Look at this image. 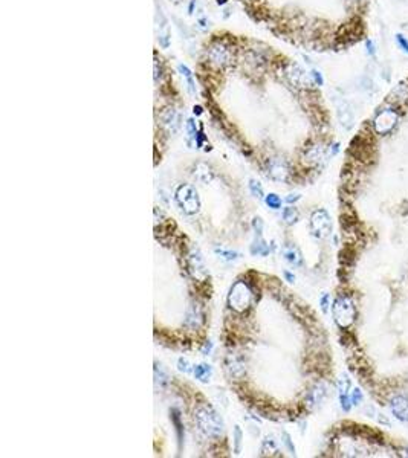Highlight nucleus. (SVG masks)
I'll use <instances>...</instances> for the list:
<instances>
[{"label":"nucleus","mask_w":408,"mask_h":458,"mask_svg":"<svg viewBox=\"0 0 408 458\" xmlns=\"http://www.w3.org/2000/svg\"><path fill=\"white\" fill-rule=\"evenodd\" d=\"M333 316H335L336 324L342 329L349 327L355 321L356 310H355V306H353V303L349 296L336 298V301L333 304Z\"/></svg>","instance_id":"f257e3e1"},{"label":"nucleus","mask_w":408,"mask_h":458,"mask_svg":"<svg viewBox=\"0 0 408 458\" xmlns=\"http://www.w3.org/2000/svg\"><path fill=\"white\" fill-rule=\"evenodd\" d=\"M398 121H399V114L395 109H392V107L382 109L381 112H378V114L373 119V128L378 134L384 136L395 130Z\"/></svg>","instance_id":"f03ea898"},{"label":"nucleus","mask_w":408,"mask_h":458,"mask_svg":"<svg viewBox=\"0 0 408 458\" xmlns=\"http://www.w3.org/2000/svg\"><path fill=\"white\" fill-rule=\"evenodd\" d=\"M198 423L201 429L208 436H219L222 431V420L214 411L208 408H202L198 411Z\"/></svg>","instance_id":"7ed1b4c3"},{"label":"nucleus","mask_w":408,"mask_h":458,"mask_svg":"<svg viewBox=\"0 0 408 458\" xmlns=\"http://www.w3.org/2000/svg\"><path fill=\"white\" fill-rule=\"evenodd\" d=\"M251 300H252V293L245 283L234 284V287L231 289V295H229L231 307H234L237 312H243L251 304Z\"/></svg>","instance_id":"20e7f679"},{"label":"nucleus","mask_w":408,"mask_h":458,"mask_svg":"<svg viewBox=\"0 0 408 458\" xmlns=\"http://www.w3.org/2000/svg\"><path fill=\"white\" fill-rule=\"evenodd\" d=\"M178 199H179L181 205L185 208L187 213H196L198 211L199 200H198V194H196L193 187H190V185L181 187L179 191H178Z\"/></svg>","instance_id":"39448f33"},{"label":"nucleus","mask_w":408,"mask_h":458,"mask_svg":"<svg viewBox=\"0 0 408 458\" xmlns=\"http://www.w3.org/2000/svg\"><path fill=\"white\" fill-rule=\"evenodd\" d=\"M312 229L315 231V234L318 237H327L330 234L332 229V223H330V217L326 211H316L312 216Z\"/></svg>","instance_id":"423d86ee"},{"label":"nucleus","mask_w":408,"mask_h":458,"mask_svg":"<svg viewBox=\"0 0 408 458\" xmlns=\"http://www.w3.org/2000/svg\"><path fill=\"white\" fill-rule=\"evenodd\" d=\"M390 409L401 422H408V399L404 396H395L390 402Z\"/></svg>","instance_id":"0eeeda50"},{"label":"nucleus","mask_w":408,"mask_h":458,"mask_svg":"<svg viewBox=\"0 0 408 458\" xmlns=\"http://www.w3.org/2000/svg\"><path fill=\"white\" fill-rule=\"evenodd\" d=\"M286 77L289 78V81L295 86H302V87H309L312 86V80L309 78L305 71H302L298 66H291L286 71Z\"/></svg>","instance_id":"6e6552de"},{"label":"nucleus","mask_w":408,"mask_h":458,"mask_svg":"<svg viewBox=\"0 0 408 458\" xmlns=\"http://www.w3.org/2000/svg\"><path fill=\"white\" fill-rule=\"evenodd\" d=\"M288 165L282 159H272L268 162V174L275 180H285L288 176Z\"/></svg>","instance_id":"1a4fd4ad"},{"label":"nucleus","mask_w":408,"mask_h":458,"mask_svg":"<svg viewBox=\"0 0 408 458\" xmlns=\"http://www.w3.org/2000/svg\"><path fill=\"white\" fill-rule=\"evenodd\" d=\"M209 58H211L214 63H220V64H223V63L228 61V58H229V52H228L223 46H214V48H211V51H209Z\"/></svg>","instance_id":"9d476101"},{"label":"nucleus","mask_w":408,"mask_h":458,"mask_svg":"<svg viewBox=\"0 0 408 458\" xmlns=\"http://www.w3.org/2000/svg\"><path fill=\"white\" fill-rule=\"evenodd\" d=\"M251 252L252 254H260V255H268V252H269V246L260 238V235H259V238L254 241V244L251 246Z\"/></svg>","instance_id":"9b49d317"},{"label":"nucleus","mask_w":408,"mask_h":458,"mask_svg":"<svg viewBox=\"0 0 408 458\" xmlns=\"http://www.w3.org/2000/svg\"><path fill=\"white\" fill-rule=\"evenodd\" d=\"M283 255H285V258L291 263V264H302V255H300V252L297 250V249H294V247H291V249H285V252H283Z\"/></svg>","instance_id":"f8f14e48"},{"label":"nucleus","mask_w":408,"mask_h":458,"mask_svg":"<svg viewBox=\"0 0 408 458\" xmlns=\"http://www.w3.org/2000/svg\"><path fill=\"white\" fill-rule=\"evenodd\" d=\"M211 367L209 365H198L196 368H195V376H196V379H199V380H202V382H206L208 380V377L211 376Z\"/></svg>","instance_id":"ddd939ff"},{"label":"nucleus","mask_w":408,"mask_h":458,"mask_svg":"<svg viewBox=\"0 0 408 458\" xmlns=\"http://www.w3.org/2000/svg\"><path fill=\"white\" fill-rule=\"evenodd\" d=\"M298 217H300V214H298L297 208L288 207V208H285V210H283V219H285V222H286V223L292 225V223H295V222L298 220Z\"/></svg>","instance_id":"4468645a"},{"label":"nucleus","mask_w":408,"mask_h":458,"mask_svg":"<svg viewBox=\"0 0 408 458\" xmlns=\"http://www.w3.org/2000/svg\"><path fill=\"white\" fill-rule=\"evenodd\" d=\"M326 396V388L324 386H321V385H318L313 391H310V394H309V399H310V402L312 403H319L321 400H323V397Z\"/></svg>","instance_id":"2eb2a0df"},{"label":"nucleus","mask_w":408,"mask_h":458,"mask_svg":"<svg viewBox=\"0 0 408 458\" xmlns=\"http://www.w3.org/2000/svg\"><path fill=\"white\" fill-rule=\"evenodd\" d=\"M265 200H266V205L272 210H280L282 207V199L277 194H268Z\"/></svg>","instance_id":"dca6fc26"},{"label":"nucleus","mask_w":408,"mask_h":458,"mask_svg":"<svg viewBox=\"0 0 408 458\" xmlns=\"http://www.w3.org/2000/svg\"><path fill=\"white\" fill-rule=\"evenodd\" d=\"M350 399H352V405H355V406L361 405V403H362V399H364V396H362V391H361L359 388H355V390L352 391V396H350Z\"/></svg>","instance_id":"f3484780"},{"label":"nucleus","mask_w":408,"mask_h":458,"mask_svg":"<svg viewBox=\"0 0 408 458\" xmlns=\"http://www.w3.org/2000/svg\"><path fill=\"white\" fill-rule=\"evenodd\" d=\"M339 402H341V408H342V411L349 413L350 408H352V399H350L347 394H339Z\"/></svg>","instance_id":"a211bd4d"},{"label":"nucleus","mask_w":408,"mask_h":458,"mask_svg":"<svg viewBox=\"0 0 408 458\" xmlns=\"http://www.w3.org/2000/svg\"><path fill=\"white\" fill-rule=\"evenodd\" d=\"M338 388H339V394H347V391L350 388V379L341 377L339 382H338Z\"/></svg>","instance_id":"6ab92c4d"},{"label":"nucleus","mask_w":408,"mask_h":458,"mask_svg":"<svg viewBox=\"0 0 408 458\" xmlns=\"http://www.w3.org/2000/svg\"><path fill=\"white\" fill-rule=\"evenodd\" d=\"M249 188H251V191H252L254 196H257V197H263V190H262V187H260L259 182L251 180V182H249Z\"/></svg>","instance_id":"aec40b11"},{"label":"nucleus","mask_w":408,"mask_h":458,"mask_svg":"<svg viewBox=\"0 0 408 458\" xmlns=\"http://www.w3.org/2000/svg\"><path fill=\"white\" fill-rule=\"evenodd\" d=\"M396 41H398L399 48H401V49H402L405 54H408V38L407 37H404L402 34H398V35H396Z\"/></svg>","instance_id":"412c9836"},{"label":"nucleus","mask_w":408,"mask_h":458,"mask_svg":"<svg viewBox=\"0 0 408 458\" xmlns=\"http://www.w3.org/2000/svg\"><path fill=\"white\" fill-rule=\"evenodd\" d=\"M234 442H235V452H240V443H242V431L239 426L234 429Z\"/></svg>","instance_id":"4be33fe9"},{"label":"nucleus","mask_w":408,"mask_h":458,"mask_svg":"<svg viewBox=\"0 0 408 458\" xmlns=\"http://www.w3.org/2000/svg\"><path fill=\"white\" fill-rule=\"evenodd\" d=\"M329 301H330V296H329L327 293H324V295L321 296V301H319V304H321V310H323L324 313H327V310H329Z\"/></svg>","instance_id":"5701e85b"},{"label":"nucleus","mask_w":408,"mask_h":458,"mask_svg":"<svg viewBox=\"0 0 408 458\" xmlns=\"http://www.w3.org/2000/svg\"><path fill=\"white\" fill-rule=\"evenodd\" d=\"M216 252H217V254H220V255H225V258H226V260H235V258L239 257V254H235V252H231V250H222V249H217Z\"/></svg>","instance_id":"b1692460"},{"label":"nucleus","mask_w":408,"mask_h":458,"mask_svg":"<svg viewBox=\"0 0 408 458\" xmlns=\"http://www.w3.org/2000/svg\"><path fill=\"white\" fill-rule=\"evenodd\" d=\"M252 226H254V229L257 231L259 235H262V231H263V222H262V219H254Z\"/></svg>","instance_id":"393cba45"},{"label":"nucleus","mask_w":408,"mask_h":458,"mask_svg":"<svg viewBox=\"0 0 408 458\" xmlns=\"http://www.w3.org/2000/svg\"><path fill=\"white\" fill-rule=\"evenodd\" d=\"M312 78L315 80V83L318 84V86H323V77H321V74L318 72V71H312Z\"/></svg>","instance_id":"a878e982"},{"label":"nucleus","mask_w":408,"mask_h":458,"mask_svg":"<svg viewBox=\"0 0 408 458\" xmlns=\"http://www.w3.org/2000/svg\"><path fill=\"white\" fill-rule=\"evenodd\" d=\"M179 370L185 371V373H190V365L185 359H179Z\"/></svg>","instance_id":"bb28decb"},{"label":"nucleus","mask_w":408,"mask_h":458,"mask_svg":"<svg viewBox=\"0 0 408 458\" xmlns=\"http://www.w3.org/2000/svg\"><path fill=\"white\" fill-rule=\"evenodd\" d=\"M187 127H188V133H190V136H191V138H193V136H198V133H196V128H195V122H193V119H190V121H188Z\"/></svg>","instance_id":"cd10ccee"},{"label":"nucleus","mask_w":408,"mask_h":458,"mask_svg":"<svg viewBox=\"0 0 408 458\" xmlns=\"http://www.w3.org/2000/svg\"><path fill=\"white\" fill-rule=\"evenodd\" d=\"M366 46H367V52L373 57L375 52H376V51H375V44H373V41H372V40H367V41H366Z\"/></svg>","instance_id":"c85d7f7f"},{"label":"nucleus","mask_w":408,"mask_h":458,"mask_svg":"<svg viewBox=\"0 0 408 458\" xmlns=\"http://www.w3.org/2000/svg\"><path fill=\"white\" fill-rule=\"evenodd\" d=\"M283 439H285V443H286V446H288V449L291 451V452H295V449H294V445L291 443V439H289V436L285 432L283 434Z\"/></svg>","instance_id":"c756f323"},{"label":"nucleus","mask_w":408,"mask_h":458,"mask_svg":"<svg viewBox=\"0 0 408 458\" xmlns=\"http://www.w3.org/2000/svg\"><path fill=\"white\" fill-rule=\"evenodd\" d=\"M298 199H300V196H298V194H295V196H294V194H291V196H289L286 200H288L289 203H292V202H297Z\"/></svg>","instance_id":"7c9ffc66"},{"label":"nucleus","mask_w":408,"mask_h":458,"mask_svg":"<svg viewBox=\"0 0 408 458\" xmlns=\"http://www.w3.org/2000/svg\"><path fill=\"white\" fill-rule=\"evenodd\" d=\"M211 348H212V344L211 342L206 344V345L204 347V350H202V351H204V354H208V353L211 351Z\"/></svg>","instance_id":"2f4dec72"},{"label":"nucleus","mask_w":408,"mask_h":458,"mask_svg":"<svg viewBox=\"0 0 408 458\" xmlns=\"http://www.w3.org/2000/svg\"><path fill=\"white\" fill-rule=\"evenodd\" d=\"M285 277H286V280H288V281H291V283H292V281H295V277H294L292 273H289V272H285Z\"/></svg>","instance_id":"473e14b6"},{"label":"nucleus","mask_w":408,"mask_h":458,"mask_svg":"<svg viewBox=\"0 0 408 458\" xmlns=\"http://www.w3.org/2000/svg\"><path fill=\"white\" fill-rule=\"evenodd\" d=\"M195 113L196 114L202 113V107H199V106H198V107H195Z\"/></svg>","instance_id":"72a5a7b5"},{"label":"nucleus","mask_w":408,"mask_h":458,"mask_svg":"<svg viewBox=\"0 0 408 458\" xmlns=\"http://www.w3.org/2000/svg\"><path fill=\"white\" fill-rule=\"evenodd\" d=\"M225 2H226V0H217V3H219V5H223Z\"/></svg>","instance_id":"f704fd0d"},{"label":"nucleus","mask_w":408,"mask_h":458,"mask_svg":"<svg viewBox=\"0 0 408 458\" xmlns=\"http://www.w3.org/2000/svg\"><path fill=\"white\" fill-rule=\"evenodd\" d=\"M173 2H175V3H178V2H179V0H173Z\"/></svg>","instance_id":"c9c22d12"}]
</instances>
